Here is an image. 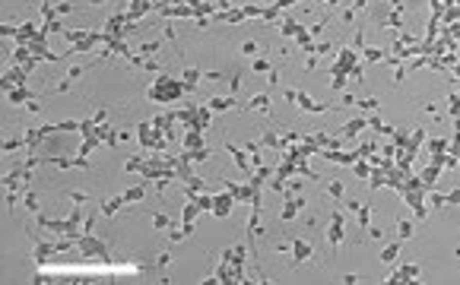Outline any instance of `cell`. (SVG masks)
Instances as JSON below:
<instances>
[{
	"mask_svg": "<svg viewBox=\"0 0 460 285\" xmlns=\"http://www.w3.org/2000/svg\"><path fill=\"white\" fill-rule=\"evenodd\" d=\"M327 238H330V244H340L343 241V216L336 212L334 222H330V232H327Z\"/></svg>",
	"mask_w": 460,
	"mask_h": 285,
	"instance_id": "1",
	"label": "cell"
},
{
	"mask_svg": "<svg viewBox=\"0 0 460 285\" xmlns=\"http://www.w3.org/2000/svg\"><path fill=\"white\" fill-rule=\"evenodd\" d=\"M416 276H419V266H413V263H409V266H403L400 272H393V276L387 279V282H407V279H416Z\"/></svg>",
	"mask_w": 460,
	"mask_h": 285,
	"instance_id": "2",
	"label": "cell"
},
{
	"mask_svg": "<svg viewBox=\"0 0 460 285\" xmlns=\"http://www.w3.org/2000/svg\"><path fill=\"white\" fill-rule=\"evenodd\" d=\"M292 251H295V263H301V260H308V257H311V247H308L305 241H295V244H292Z\"/></svg>",
	"mask_w": 460,
	"mask_h": 285,
	"instance_id": "3",
	"label": "cell"
},
{
	"mask_svg": "<svg viewBox=\"0 0 460 285\" xmlns=\"http://www.w3.org/2000/svg\"><path fill=\"white\" fill-rule=\"evenodd\" d=\"M299 105L305 108V111H324V105H320V101H311L308 95H299Z\"/></svg>",
	"mask_w": 460,
	"mask_h": 285,
	"instance_id": "4",
	"label": "cell"
},
{
	"mask_svg": "<svg viewBox=\"0 0 460 285\" xmlns=\"http://www.w3.org/2000/svg\"><path fill=\"white\" fill-rule=\"evenodd\" d=\"M362 127H365V120H362V117H355V120H349V124H346V136H355V133H359V130H362Z\"/></svg>",
	"mask_w": 460,
	"mask_h": 285,
	"instance_id": "5",
	"label": "cell"
},
{
	"mask_svg": "<svg viewBox=\"0 0 460 285\" xmlns=\"http://www.w3.org/2000/svg\"><path fill=\"white\" fill-rule=\"evenodd\" d=\"M397 253H400V244H390L384 253H381V260H384V263H390V260H397Z\"/></svg>",
	"mask_w": 460,
	"mask_h": 285,
	"instance_id": "6",
	"label": "cell"
},
{
	"mask_svg": "<svg viewBox=\"0 0 460 285\" xmlns=\"http://www.w3.org/2000/svg\"><path fill=\"white\" fill-rule=\"evenodd\" d=\"M267 105H270L267 95H254V101H251V108H267Z\"/></svg>",
	"mask_w": 460,
	"mask_h": 285,
	"instance_id": "7",
	"label": "cell"
},
{
	"mask_svg": "<svg viewBox=\"0 0 460 285\" xmlns=\"http://www.w3.org/2000/svg\"><path fill=\"white\" fill-rule=\"evenodd\" d=\"M368 219H372V209H368V206H359V222L368 225Z\"/></svg>",
	"mask_w": 460,
	"mask_h": 285,
	"instance_id": "8",
	"label": "cell"
},
{
	"mask_svg": "<svg viewBox=\"0 0 460 285\" xmlns=\"http://www.w3.org/2000/svg\"><path fill=\"white\" fill-rule=\"evenodd\" d=\"M400 238H409V235H413V222H400Z\"/></svg>",
	"mask_w": 460,
	"mask_h": 285,
	"instance_id": "9",
	"label": "cell"
},
{
	"mask_svg": "<svg viewBox=\"0 0 460 285\" xmlns=\"http://www.w3.org/2000/svg\"><path fill=\"white\" fill-rule=\"evenodd\" d=\"M330 197H343V184H340V181H334V184H330Z\"/></svg>",
	"mask_w": 460,
	"mask_h": 285,
	"instance_id": "10",
	"label": "cell"
},
{
	"mask_svg": "<svg viewBox=\"0 0 460 285\" xmlns=\"http://www.w3.org/2000/svg\"><path fill=\"white\" fill-rule=\"evenodd\" d=\"M365 57H368V60H381V57H384V54H381L378 48H368V51H365Z\"/></svg>",
	"mask_w": 460,
	"mask_h": 285,
	"instance_id": "11",
	"label": "cell"
},
{
	"mask_svg": "<svg viewBox=\"0 0 460 285\" xmlns=\"http://www.w3.org/2000/svg\"><path fill=\"white\" fill-rule=\"evenodd\" d=\"M264 143H267V146H280V139H276V133H267V136H264Z\"/></svg>",
	"mask_w": 460,
	"mask_h": 285,
	"instance_id": "12",
	"label": "cell"
},
{
	"mask_svg": "<svg viewBox=\"0 0 460 285\" xmlns=\"http://www.w3.org/2000/svg\"><path fill=\"white\" fill-rule=\"evenodd\" d=\"M451 114H460V95H454V99H451Z\"/></svg>",
	"mask_w": 460,
	"mask_h": 285,
	"instance_id": "13",
	"label": "cell"
}]
</instances>
